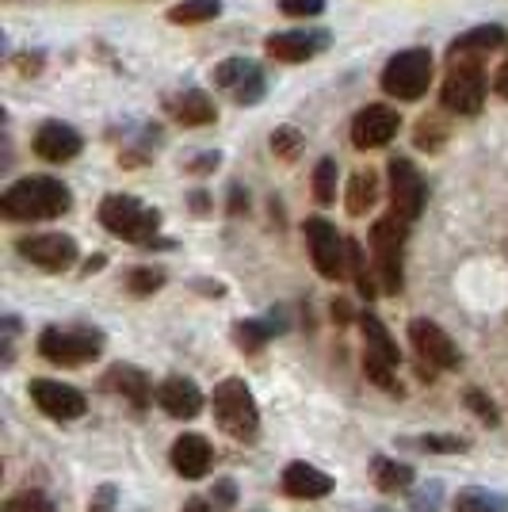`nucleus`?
<instances>
[{
  "label": "nucleus",
  "mask_w": 508,
  "mask_h": 512,
  "mask_svg": "<svg viewBox=\"0 0 508 512\" xmlns=\"http://www.w3.org/2000/svg\"><path fill=\"white\" fill-rule=\"evenodd\" d=\"M73 203V195L62 180L50 176H23L8 192L0 195V211L16 222H43V218H62Z\"/></svg>",
  "instance_id": "f257e3e1"
},
{
  "label": "nucleus",
  "mask_w": 508,
  "mask_h": 512,
  "mask_svg": "<svg viewBox=\"0 0 508 512\" xmlns=\"http://www.w3.org/2000/svg\"><path fill=\"white\" fill-rule=\"evenodd\" d=\"M405 237H409V222L398 214H386L371 226V253H375V272H379V287L386 295L402 291V253Z\"/></svg>",
  "instance_id": "f03ea898"
},
{
  "label": "nucleus",
  "mask_w": 508,
  "mask_h": 512,
  "mask_svg": "<svg viewBox=\"0 0 508 512\" xmlns=\"http://www.w3.org/2000/svg\"><path fill=\"white\" fill-rule=\"evenodd\" d=\"M100 222L107 226V234L134 241V245H149L161 230V214L153 207H142L134 195H107L100 203Z\"/></svg>",
  "instance_id": "7ed1b4c3"
},
{
  "label": "nucleus",
  "mask_w": 508,
  "mask_h": 512,
  "mask_svg": "<svg viewBox=\"0 0 508 512\" xmlns=\"http://www.w3.org/2000/svg\"><path fill=\"white\" fill-rule=\"evenodd\" d=\"M214 421L233 440H253L260 428V409H256L253 390L241 379H226L214 386Z\"/></svg>",
  "instance_id": "20e7f679"
},
{
  "label": "nucleus",
  "mask_w": 508,
  "mask_h": 512,
  "mask_svg": "<svg viewBox=\"0 0 508 512\" xmlns=\"http://www.w3.org/2000/svg\"><path fill=\"white\" fill-rule=\"evenodd\" d=\"M432 81V54L428 50H402L382 69V92L394 100H421Z\"/></svg>",
  "instance_id": "39448f33"
},
{
  "label": "nucleus",
  "mask_w": 508,
  "mask_h": 512,
  "mask_svg": "<svg viewBox=\"0 0 508 512\" xmlns=\"http://www.w3.org/2000/svg\"><path fill=\"white\" fill-rule=\"evenodd\" d=\"M104 348V337L92 333V329H58L50 325L39 337V352L50 363H62V367H81V363L96 360Z\"/></svg>",
  "instance_id": "423d86ee"
},
{
  "label": "nucleus",
  "mask_w": 508,
  "mask_h": 512,
  "mask_svg": "<svg viewBox=\"0 0 508 512\" xmlns=\"http://www.w3.org/2000/svg\"><path fill=\"white\" fill-rule=\"evenodd\" d=\"M447 111L455 115H478L486 104V77H482V65L478 62H455L440 92Z\"/></svg>",
  "instance_id": "0eeeda50"
},
{
  "label": "nucleus",
  "mask_w": 508,
  "mask_h": 512,
  "mask_svg": "<svg viewBox=\"0 0 508 512\" xmlns=\"http://www.w3.org/2000/svg\"><path fill=\"white\" fill-rule=\"evenodd\" d=\"M306 245H310V256H314V268L325 279H340L348 272V241L337 234L333 222L306 218Z\"/></svg>",
  "instance_id": "6e6552de"
},
{
  "label": "nucleus",
  "mask_w": 508,
  "mask_h": 512,
  "mask_svg": "<svg viewBox=\"0 0 508 512\" xmlns=\"http://www.w3.org/2000/svg\"><path fill=\"white\" fill-rule=\"evenodd\" d=\"M424 180L417 165L413 161H405V157H394L390 161V203H394V214L405 218V222H417L424 211Z\"/></svg>",
  "instance_id": "1a4fd4ad"
},
{
  "label": "nucleus",
  "mask_w": 508,
  "mask_h": 512,
  "mask_svg": "<svg viewBox=\"0 0 508 512\" xmlns=\"http://www.w3.org/2000/svg\"><path fill=\"white\" fill-rule=\"evenodd\" d=\"M402 127V115L390 104H367L352 119V146L356 150H382Z\"/></svg>",
  "instance_id": "9d476101"
},
{
  "label": "nucleus",
  "mask_w": 508,
  "mask_h": 512,
  "mask_svg": "<svg viewBox=\"0 0 508 512\" xmlns=\"http://www.w3.org/2000/svg\"><path fill=\"white\" fill-rule=\"evenodd\" d=\"M409 344L417 348V356L424 360V367H440V371H451L459 367V348L447 337L436 321L417 318L409 321Z\"/></svg>",
  "instance_id": "9b49d317"
},
{
  "label": "nucleus",
  "mask_w": 508,
  "mask_h": 512,
  "mask_svg": "<svg viewBox=\"0 0 508 512\" xmlns=\"http://www.w3.org/2000/svg\"><path fill=\"white\" fill-rule=\"evenodd\" d=\"M31 402L43 409L50 421H77L85 417V394L77 386H65L58 379H35L31 383Z\"/></svg>",
  "instance_id": "f8f14e48"
},
{
  "label": "nucleus",
  "mask_w": 508,
  "mask_h": 512,
  "mask_svg": "<svg viewBox=\"0 0 508 512\" xmlns=\"http://www.w3.org/2000/svg\"><path fill=\"white\" fill-rule=\"evenodd\" d=\"M16 249H20L23 260H31V264L43 268V272H65V268H73V260H77V241L65 234L20 237Z\"/></svg>",
  "instance_id": "ddd939ff"
},
{
  "label": "nucleus",
  "mask_w": 508,
  "mask_h": 512,
  "mask_svg": "<svg viewBox=\"0 0 508 512\" xmlns=\"http://www.w3.org/2000/svg\"><path fill=\"white\" fill-rule=\"evenodd\" d=\"M214 81L222 88H230L233 96H237V104H256V100L264 96V77H260V69H256L253 62H245V58L222 62L214 69Z\"/></svg>",
  "instance_id": "4468645a"
},
{
  "label": "nucleus",
  "mask_w": 508,
  "mask_h": 512,
  "mask_svg": "<svg viewBox=\"0 0 508 512\" xmlns=\"http://www.w3.org/2000/svg\"><path fill=\"white\" fill-rule=\"evenodd\" d=\"M81 134L69 127V123H43L39 134H35V153L50 161V165H62V161H73L81 153Z\"/></svg>",
  "instance_id": "2eb2a0df"
},
{
  "label": "nucleus",
  "mask_w": 508,
  "mask_h": 512,
  "mask_svg": "<svg viewBox=\"0 0 508 512\" xmlns=\"http://www.w3.org/2000/svg\"><path fill=\"white\" fill-rule=\"evenodd\" d=\"M157 406L165 409L169 417H176V421H191L203 409V394H199V386L191 383V379L172 375V379L157 386Z\"/></svg>",
  "instance_id": "dca6fc26"
},
{
  "label": "nucleus",
  "mask_w": 508,
  "mask_h": 512,
  "mask_svg": "<svg viewBox=\"0 0 508 512\" xmlns=\"http://www.w3.org/2000/svg\"><path fill=\"white\" fill-rule=\"evenodd\" d=\"M211 463H214L211 444H207L203 436H195V432L180 436V440L172 444V467H176L180 478H203V474L211 470Z\"/></svg>",
  "instance_id": "f3484780"
},
{
  "label": "nucleus",
  "mask_w": 508,
  "mask_h": 512,
  "mask_svg": "<svg viewBox=\"0 0 508 512\" xmlns=\"http://www.w3.org/2000/svg\"><path fill=\"white\" fill-rule=\"evenodd\" d=\"M325 39H329L325 31H314V35H306V31H283V35L268 39V54L276 62H306L318 50H325Z\"/></svg>",
  "instance_id": "a211bd4d"
},
{
  "label": "nucleus",
  "mask_w": 508,
  "mask_h": 512,
  "mask_svg": "<svg viewBox=\"0 0 508 512\" xmlns=\"http://www.w3.org/2000/svg\"><path fill=\"white\" fill-rule=\"evenodd\" d=\"M329 490H333V478L310 463H291L283 470V493H291L298 501H318Z\"/></svg>",
  "instance_id": "6ab92c4d"
},
{
  "label": "nucleus",
  "mask_w": 508,
  "mask_h": 512,
  "mask_svg": "<svg viewBox=\"0 0 508 512\" xmlns=\"http://www.w3.org/2000/svg\"><path fill=\"white\" fill-rule=\"evenodd\" d=\"M107 390H115V394H123L130 406H138V409H146L149 406V379L138 371V367H127V363H119V367H111L107 371V379H104Z\"/></svg>",
  "instance_id": "aec40b11"
},
{
  "label": "nucleus",
  "mask_w": 508,
  "mask_h": 512,
  "mask_svg": "<svg viewBox=\"0 0 508 512\" xmlns=\"http://www.w3.org/2000/svg\"><path fill=\"white\" fill-rule=\"evenodd\" d=\"M169 115L184 127H203V123H214V104L207 100V92H184V96H172L169 100Z\"/></svg>",
  "instance_id": "412c9836"
},
{
  "label": "nucleus",
  "mask_w": 508,
  "mask_h": 512,
  "mask_svg": "<svg viewBox=\"0 0 508 512\" xmlns=\"http://www.w3.org/2000/svg\"><path fill=\"white\" fill-rule=\"evenodd\" d=\"M508 35L505 27H497V23H486V27H474V31H466L459 35L455 43H451V58L459 62L466 54H482V50H497V46H505Z\"/></svg>",
  "instance_id": "4be33fe9"
},
{
  "label": "nucleus",
  "mask_w": 508,
  "mask_h": 512,
  "mask_svg": "<svg viewBox=\"0 0 508 512\" xmlns=\"http://www.w3.org/2000/svg\"><path fill=\"white\" fill-rule=\"evenodd\" d=\"M360 329H363V352H371V356H379V360L394 363L398 367V344H394V337L386 333V325H382L375 314H363L360 318Z\"/></svg>",
  "instance_id": "5701e85b"
},
{
  "label": "nucleus",
  "mask_w": 508,
  "mask_h": 512,
  "mask_svg": "<svg viewBox=\"0 0 508 512\" xmlns=\"http://www.w3.org/2000/svg\"><path fill=\"white\" fill-rule=\"evenodd\" d=\"M375 195H379V180H375V172H356L352 180H348V214H367L375 207Z\"/></svg>",
  "instance_id": "b1692460"
},
{
  "label": "nucleus",
  "mask_w": 508,
  "mask_h": 512,
  "mask_svg": "<svg viewBox=\"0 0 508 512\" xmlns=\"http://www.w3.org/2000/svg\"><path fill=\"white\" fill-rule=\"evenodd\" d=\"M218 12H222V0H180L169 12V20L172 23H207V20H218Z\"/></svg>",
  "instance_id": "393cba45"
},
{
  "label": "nucleus",
  "mask_w": 508,
  "mask_h": 512,
  "mask_svg": "<svg viewBox=\"0 0 508 512\" xmlns=\"http://www.w3.org/2000/svg\"><path fill=\"white\" fill-rule=\"evenodd\" d=\"M375 478H379V490L394 493L413 482V470L402 467V463H390V459H375Z\"/></svg>",
  "instance_id": "a878e982"
},
{
  "label": "nucleus",
  "mask_w": 508,
  "mask_h": 512,
  "mask_svg": "<svg viewBox=\"0 0 508 512\" xmlns=\"http://www.w3.org/2000/svg\"><path fill=\"white\" fill-rule=\"evenodd\" d=\"M455 512H505V501L486 490H463L455 497Z\"/></svg>",
  "instance_id": "bb28decb"
},
{
  "label": "nucleus",
  "mask_w": 508,
  "mask_h": 512,
  "mask_svg": "<svg viewBox=\"0 0 508 512\" xmlns=\"http://www.w3.org/2000/svg\"><path fill=\"white\" fill-rule=\"evenodd\" d=\"M348 268H352V279H356L363 299H375V279L367 272V256H363V249L356 241H348Z\"/></svg>",
  "instance_id": "cd10ccee"
},
{
  "label": "nucleus",
  "mask_w": 508,
  "mask_h": 512,
  "mask_svg": "<svg viewBox=\"0 0 508 512\" xmlns=\"http://www.w3.org/2000/svg\"><path fill=\"white\" fill-rule=\"evenodd\" d=\"M314 195H318V203H333L337 199V161H321L318 169H314Z\"/></svg>",
  "instance_id": "c85d7f7f"
},
{
  "label": "nucleus",
  "mask_w": 508,
  "mask_h": 512,
  "mask_svg": "<svg viewBox=\"0 0 508 512\" xmlns=\"http://www.w3.org/2000/svg\"><path fill=\"white\" fill-rule=\"evenodd\" d=\"M363 371H367V379L375 386H382L386 394H398V383H394V363L379 360V356H371V352H363Z\"/></svg>",
  "instance_id": "c756f323"
},
{
  "label": "nucleus",
  "mask_w": 508,
  "mask_h": 512,
  "mask_svg": "<svg viewBox=\"0 0 508 512\" xmlns=\"http://www.w3.org/2000/svg\"><path fill=\"white\" fill-rule=\"evenodd\" d=\"M4 512H58V509H54V501H50L46 493L23 490V493H16L8 505H4Z\"/></svg>",
  "instance_id": "7c9ffc66"
},
{
  "label": "nucleus",
  "mask_w": 508,
  "mask_h": 512,
  "mask_svg": "<svg viewBox=\"0 0 508 512\" xmlns=\"http://www.w3.org/2000/svg\"><path fill=\"white\" fill-rule=\"evenodd\" d=\"M272 333H276V325H264V321H241V325H237V344H241V348H249V352H256V348L268 341Z\"/></svg>",
  "instance_id": "2f4dec72"
},
{
  "label": "nucleus",
  "mask_w": 508,
  "mask_h": 512,
  "mask_svg": "<svg viewBox=\"0 0 508 512\" xmlns=\"http://www.w3.org/2000/svg\"><path fill=\"white\" fill-rule=\"evenodd\" d=\"M161 283H165V276H161L157 268H138V272H130V291H134V295H153Z\"/></svg>",
  "instance_id": "473e14b6"
},
{
  "label": "nucleus",
  "mask_w": 508,
  "mask_h": 512,
  "mask_svg": "<svg viewBox=\"0 0 508 512\" xmlns=\"http://www.w3.org/2000/svg\"><path fill=\"white\" fill-rule=\"evenodd\" d=\"M279 12L283 16H302V20H314L325 12V0H279Z\"/></svg>",
  "instance_id": "72a5a7b5"
},
{
  "label": "nucleus",
  "mask_w": 508,
  "mask_h": 512,
  "mask_svg": "<svg viewBox=\"0 0 508 512\" xmlns=\"http://www.w3.org/2000/svg\"><path fill=\"white\" fill-rule=\"evenodd\" d=\"M298 142H302V138H298L295 127H279L276 134H272V150H276L279 157H295Z\"/></svg>",
  "instance_id": "f704fd0d"
},
{
  "label": "nucleus",
  "mask_w": 508,
  "mask_h": 512,
  "mask_svg": "<svg viewBox=\"0 0 508 512\" xmlns=\"http://www.w3.org/2000/svg\"><path fill=\"white\" fill-rule=\"evenodd\" d=\"M466 406L478 413V421H486V425H497V406L489 402L482 390H470V394H466Z\"/></svg>",
  "instance_id": "c9c22d12"
},
{
  "label": "nucleus",
  "mask_w": 508,
  "mask_h": 512,
  "mask_svg": "<svg viewBox=\"0 0 508 512\" xmlns=\"http://www.w3.org/2000/svg\"><path fill=\"white\" fill-rule=\"evenodd\" d=\"M424 448L428 451H466L463 440H455V436H424Z\"/></svg>",
  "instance_id": "e433bc0d"
},
{
  "label": "nucleus",
  "mask_w": 508,
  "mask_h": 512,
  "mask_svg": "<svg viewBox=\"0 0 508 512\" xmlns=\"http://www.w3.org/2000/svg\"><path fill=\"white\" fill-rule=\"evenodd\" d=\"M493 88H497V96H505V100H508V62L497 69V81H493Z\"/></svg>",
  "instance_id": "4c0bfd02"
},
{
  "label": "nucleus",
  "mask_w": 508,
  "mask_h": 512,
  "mask_svg": "<svg viewBox=\"0 0 508 512\" xmlns=\"http://www.w3.org/2000/svg\"><path fill=\"white\" fill-rule=\"evenodd\" d=\"M184 512H214L211 501H203V497H191L188 505H184Z\"/></svg>",
  "instance_id": "58836bf2"
}]
</instances>
